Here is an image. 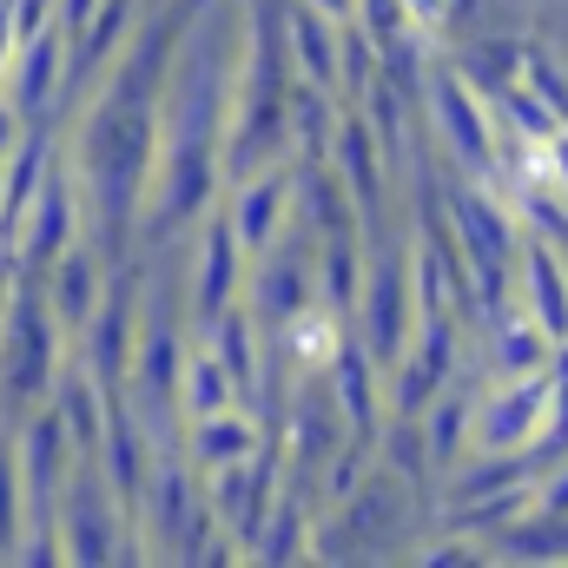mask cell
I'll return each instance as SVG.
<instances>
[{"instance_id": "obj_6", "label": "cell", "mask_w": 568, "mask_h": 568, "mask_svg": "<svg viewBox=\"0 0 568 568\" xmlns=\"http://www.w3.org/2000/svg\"><path fill=\"white\" fill-rule=\"evenodd\" d=\"M291 53H297L304 73H317V87L337 80V60H331L337 47H331V27H324V7H311V13L297 7V13H291Z\"/></svg>"}, {"instance_id": "obj_4", "label": "cell", "mask_w": 568, "mask_h": 568, "mask_svg": "<svg viewBox=\"0 0 568 568\" xmlns=\"http://www.w3.org/2000/svg\"><path fill=\"white\" fill-rule=\"evenodd\" d=\"M192 456L205 469H225V463H252L258 456V424L232 404V410H212V417H192Z\"/></svg>"}, {"instance_id": "obj_7", "label": "cell", "mask_w": 568, "mask_h": 568, "mask_svg": "<svg viewBox=\"0 0 568 568\" xmlns=\"http://www.w3.org/2000/svg\"><path fill=\"white\" fill-rule=\"evenodd\" d=\"M20 529H27V483H20L13 436H0V556H20Z\"/></svg>"}, {"instance_id": "obj_8", "label": "cell", "mask_w": 568, "mask_h": 568, "mask_svg": "<svg viewBox=\"0 0 568 568\" xmlns=\"http://www.w3.org/2000/svg\"><path fill=\"white\" fill-rule=\"evenodd\" d=\"M13 47H20V20H13V0H0V73L13 60Z\"/></svg>"}, {"instance_id": "obj_2", "label": "cell", "mask_w": 568, "mask_h": 568, "mask_svg": "<svg viewBox=\"0 0 568 568\" xmlns=\"http://www.w3.org/2000/svg\"><path fill=\"white\" fill-rule=\"evenodd\" d=\"M140 351V311H133V278H113V291L100 297V317H93V344H87V371L100 384H120L126 364Z\"/></svg>"}, {"instance_id": "obj_3", "label": "cell", "mask_w": 568, "mask_h": 568, "mask_svg": "<svg viewBox=\"0 0 568 568\" xmlns=\"http://www.w3.org/2000/svg\"><path fill=\"white\" fill-rule=\"evenodd\" d=\"M284 205H291V179H284V165H265V172L239 179V192H232L225 219H232V232H239V245H245L252 258H258V252L284 232Z\"/></svg>"}, {"instance_id": "obj_9", "label": "cell", "mask_w": 568, "mask_h": 568, "mask_svg": "<svg viewBox=\"0 0 568 568\" xmlns=\"http://www.w3.org/2000/svg\"><path fill=\"white\" fill-rule=\"evenodd\" d=\"M317 7H337V13H344V0H317Z\"/></svg>"}, {"instance_id": "obj_1", "label": "cell", "mask_w": 568, "mask_h": 568, "mask_svg": "<svg viewBox=\"0 0 568 568\" xmlns=\"http://www.w3.org/2000/svg\"><path fill=\"white\" fill-rule=\"evenodd\" d=\"M60 80H67V33L47 20V27L20 33L13 60H7V73H0V93L20 106V120H27V126H40V120H47V106H53V93H60Z\"/></svg>"}, {"instance_id": "obj_5", "label": "cell", "mask_w": 568, "mask_h": 568, "mask_svg": "<svg viewBox=\"0 0 568 568\" xmlns=\"http://www.w3.org/2000/svg\"><path fill=\"white\" fill-rule=\"evenodd\" d=\"M278 344L297 351V364H304V371H331V364H337V331H331V317H324L317 304H304V311H291V317H284Z\"/></svg>"}]
</instances>
